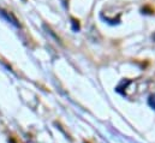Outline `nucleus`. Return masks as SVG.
I'll list each match as a JSON object with an SVG mask.
<instances>
[{"mask_svg":"<svg viewBox=\"0 0 155 143\" xmlns=\"http://www.w3.org/2000/svg\"><path fill=\"white\" fill-rule=\"evenodd\" d=\"M149 102H150V105H152L153 107H155V95L150 98V101H149Z\"/></svg>","mask_w":155,"mask_h":143,"instance_id":"3","label":"nucleus"},{"mask_svg":"<svg viewBox=\"0 0 155 143\" xmlns=\"http://www.w3.org/2000/svg\"><path fill=\"white\" fill-rule=\"evenodd\" d=\"M72 23H74V29H75V30H78V29H79V23H78V21L72 18Z\"/></svg>","mask_w":155,"mask_h":143,"instance_id":"2","label":"nucleus"},{"mask_svg":"<svg viewBox=\"0 0 155 143\" xmlns=\"http://www.w3.org/2000/svg\"><path fill=\"white\" fill-rule=\"evenodd\" d=\"M0 12H1V15H2V16H5L10 22H12L16 27H21V23L18 22V19L16 18V16H15L12 12H8V11H6V10H2V8L0 10Z\"/></svg>","mask_w":155,"mask_h":143,"instance_id":"1","label":"nucleus"}]
</instances>
